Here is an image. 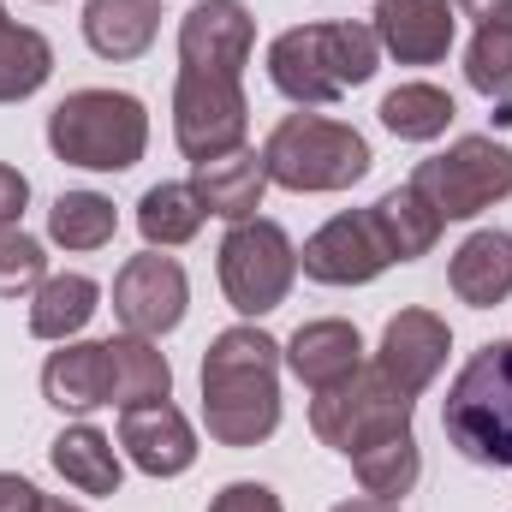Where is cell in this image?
<instances>
[{"label":"cell","mask_w":512,"mask_h":512,"mask_svg":"<svg viewBox=\"0 0 512 512\" xmlns=\"http://www.w3.org/2000/svg\"><path fill=\"white\" fill-rule=\"evenodd\" d=\"M411 185L435 203L441 221H471L495 209L501 197H512V149L495 137H459L453 149L417 161Z\"/></svg>","instance_id":"cell-6"},{"label":"cell","mask_w":512,"mask_h":512,"mask_svg":"<svg viewBox=\"0 0 512 512\" xmlns=\"http://www.w3.org/2000/svg\"><path fill=\"white\" fill-rule=\"evenodd\" d=\"M114 227H120V215L102 191H60L48 209V239L66 251H102L114 239Z\"/></svg>","instance_id":"cell-27"},{"label":"cell","mask_w":512,"mask_h":512,"mask_svg":"<svg viewBox=\"0 0 512 512\" xmlns=\"http://www.w3.org/2000/svg\"><path fill=\"white\" fill-rule=\"evenodd\" d=\"M465 78L477 96L489 102H512V24H489L471 36L465 48Z\"/></svg>","instance_id":"cell-29"},{"label":"cell","mask_w":512,"mask_h":512,"mask_svg":"<svg viewBox=\"0 0 512 512\" xmlns=\"http://www.w3.org/2000/svg\"><path fill=\"white\" fill-rule=\"evenodd\" d=\"M256 48V18L245 0H197L179 24V60L197 72H245Z\"/></svg>","instance_id":"cell-12"},{"label":"cell","mask_w":512,"mask_h":512,"mask_svg":"<svg viewBox=\"0 0 512 512\" xmlns=\"http://www.w3.org/2000/svg\"><path fill=\"white\" fill-rule=\"evenodd\" d=\"M96 304H102V286H96L90 274H48V280L36 286V298H30V334L66 346L72 334L90 328Z\"/></svg>","instance_id":"cell-21"},{"label":"cell","mask_w":512,"mask_h":512,"mask_svg":"<svg viewBox=\"0 0 512 512\" xmlns=\"http://www.w3.org/2000/svg\"><path fill=\"white\" fill-rule=\"evenodd\" d=\"M411 423V399L399 393V387L387 382L382 370L370 364H358L346 382L322 387L316 399H310V429L322 435V447H334V453H358L364 441H376L387 429H405Z\"/></svg>","instance_id":"cell-8"},{"label":"cell","mask_w":512,"mask_h":512,"mask_svg":"<svg viewBox=\"0 0 512 512\" xmlns=\"http://www.w3.org/2000/svg\"><path fill=\"white\" fill-rule=\"evenodd\" d=\"M12 30H18V24H12V18H6V6H0V42H6Z\"/></svg>","instance_id":"cell-37"},{"label":"cell","mask_w":512,"mask_h":512,"mask_svg":"<svg viewBox=\"0 0 512 512\" xmlns=\"http://www.w3.org/2000/svg\"><path fill=\"white\" fill-rule=\"evenodd\" d=\"M203 203L191 185H149L143 203H137V233L149 239V251H167V245H191L197 227H203Z\"/></svg>","instance_id":"cell-26"},{"label":"cell","mask_w":512,"mask_h":512,"mask_svg":"<svg viewBox=\"0 0 512 512\" xmlns=\"http://www.w3.org/2000/svg\"><path fill=\"white\" fill-rule=\"evenodd\" d=\"M197 203L221 221H251L262 209V191H268V167L251 149H233V155H215V161H197V179H191Z\"/></svg>","instance_id":"cell-17"},{"label":"cell","mask_w":512,"mask_h":512,"mask_svg":"<svg viewBox=\"0 0 512 512\" xmlns=\"http://www.w3.org/2000/svg\"><path fill=\"white\" fill-rule=\"evenodd\" d=\"M298 280V251L286 239L280 221H233V233L221 239V286H227V304L239 316H268L286 304Z\"/></svg>","instance_id":"cell-7"},{"label":"cell","mask_w":512,"mask_h":512,"mask_svg":"<svg viewBox=\"0 0 512 512\" xmlns=\"http://www.w3.org/2000/svg\"><path fill=\"white\" fill-rule=\"evenodd\" d=\"M352 471H358L364 495H376V501L411 495V483H417V471H423V453H417L411 423H405V429H387L376 441H364V447L352 453Z\"/></svg>","instance_id":"cell-22"},{"label":"cell","mask_w":512,"mask_h":512,"mask_svg":"<svg viewBox=\"0 0 512 512\" xmlns=\"http://www.w3.org/2000/svg\"><path fill=\"white\" fill-rule=\"evenodd\" d=\"M185 304H191V280L173 256L143 251L114 274V316L126 322V334H143V340L173 334L185 322Z\"/></svg>","instance_id":"cell-10"},{"label":"cell","mask_w":512,"mask_h":512,"mask_svg":"<svg viewBox=\"0 0 512 512\" xmlns=\"http://www.w3.org/2000/svg\"><path fill=\"white\" fill-rule=\"evenodd\" d=\"M370 30L399 66H435L453 48V6L447 0H376Z\"/></svg>","instance_id":"cell-15"},{"label":"cell","mask_w":512,"mask_h":512,"mask_svg":"<svg viewBox=\"0 0 512 512\" xmlns=\"http://www.w3.org/2000/svg\"><path fill=\"white\" fill-rule=\"evenodd\" d=\"M120 447H126V459L143 477H179V471L197 465V429L167 399L131 405L126 417H120Z\"/></svg>","instance_id":"cell-14"},{"label":"cell","mask_w":512,"mask_h":512,"mask_svg":"<svg viewBox=\"0 0 512 512\" xmlns=\"http://www.w3.org/2000/svg\"><path fill=\"white\" fill-rule=\"evenodd\" d=\"M262 167L286 191H346L370 173V143L340 120L286 114L262 143Z\"/></svg>","instance_id":"cell-5"},{"label":"cell","mask_w":512,"mask_h":512,"mask_svg":"<svg viewBox=\"0 0 512 512\" xmlns=\"http://www.w3.org/2000/svg\"><path fill=\"white\" fill-rule=\"evenodd\" d=\"M203 423L221 447H256L280 429V346L262 328H227L203 352Z\"/></svg>","instance_id":"cell-1"},{"label":"cell","mask_w":512,"mask_h":512,"mask_svg":"<svg viewBox=\"0 0 512 512\" xmlns=\"http://www.w3.org/2000/svg\"><path fill=\"white\" fill-rule=\"evenodd\" d=\"M298 262H304V274L322 280V286H370L376 274L393 268V251H387L376 215L358 209V215H334L328 227H316V233L304 239Z\"/></svg>","instance_id":"cell-11"},{"label":"cell","mask_w":512,"mask_h":512,"mask_svg":"<svg viewBox=\"0 0 512 512\" xmlns=\"http://www.w3.org/2000/svg\"><path fill=\"white\" fill-rule=\"evenodd\" d=\"M24 203H30V179H24L18 167H6V161H0V233L24 215Z\"/></svg>","instance_id":"cell-32"},{"label":"cell","mask_w":512,"mask_h":512,"mask_svg":"<svg viewBox=\"0 0 512 512\" xmlns=\"http://www.w3.org/2000/svg\"><path fill=\"white\" fill-rule=\"evenodd\" d=\"M447 346H453V334H447V322H441L435 310H399V316L382 328L376 370H382V376L399 387L405 399H417L423 387L441 376Z\"/></svg>","instance_id":"cell-13"},{"label":"cell","mask_w":512,"mask_h":512,"mask_svg":"<svg viewBox=\"0 0 512 512\" xmlns=\"http://www.w3.org/2000/svg\"><path fill=\"white\" fill-rule=\"evenodd\" d=\"M447 280H453L459 304H471V310H495V304H507V292H512V233H501V227L471 233V239L453 251Z\"/></svg>","instance_id":"cell-19"},{"label":"cell","mask_w":512,"mask_h":512,"mask_svg":"<svg viewBox=\"0 0 512 512\" xmlns=\"http://www.w3.org/2000/svg\"><path fill=\"white\" fill-rule=\"evenodd\" d=\"M465 18H477V30H489V24H512V0H453Z\"/></svg>","instance_id":"cell-34"},{"label":"cell","mask_w":512,"mask_h":512,"mask_svg":"<svg viewBox=\"0 0 512 512\" xmlns=\"http://www.w3.org/2000/svg\"><path fill=\"white\" fill-rule=\"evenodd\" d=\"M155 30H161V0H90L84 6V42L102 60L149 54Z\"/></svg>","instance_id":"cell-20"},{"label":"cell","mask_w":512,"mask_h":512,"mask_svg":"<svg viewBox=\"0 0 512 512\" xmlns=\"http://www.w3.org/2000/svg\"><path fill=\"white\" fill-rule=\"evenodd\" d=\"M245 131H251V102H245L233 72H197V66L179 72V84H173V137H179V149L191 161H215V155L245 149Z\"/></svg>","instance_id":"cell-9"},{"label":"cell","mask_w":512,"mask_h":512,"mask_svg":"<svg viewBox=\"0 0 512 512\" xmlns=\"http://www.w3.org/2000/svg\"><path fill=\"white\" fill-rule=\"evenodd\" d=\"M441 429L471 465L512 471V340L471 352V364L447 387Z\"/></svg>","instance_id":"cell-4"},{"label":"cell","mask_w":512,"mask_h":512,"mask_svg":"<svg viewBox=\"0 0 512 512\" xmlns=\"http://www.w3.org/2000/svg\"><path fill=\"white\" fill-rule=\"evenodd\" d=\"M0 512H42V489L12 477V471H0Z\"/></svg>","instance_id":"cell-33"},{"label":"cell","mask_w":512,"mask_h":512,"mask_svg":"<svg viewBox=\"0 0 512 512\" xmlns=\"http://www.w3.org/2000/svg\"><path fill=\"white\" fill-rule=\"evenodd\" d=\"M48 149L66 167L90 173H126L149 149V114L126 90H72L48 114Z\"/></svg>","instance_id":"cell-3"},{"label":"cell","mask_w":512,"mask_h":512,"mask_svg":"<svg viewBox=\"0 0 512 512\" xmlns=\"http://www.w3.org/2000/svg\"><path fill=\"white\" fill-rule=\"evenodd\" d=\"M382 60V42L370 24H298L280 30L268 48V78L298 108H328L346 90L370 84Z\"/></svg>","instance_id":"cell-2"},{"label":"cell","mask_w":512,"mask_h":512,"mask_svg":"<svg viewBox=\"0 0 512 512\" xmlns=\"http://www.w3.org/2000/svg\"><path fill=\"white\" fill-rule=\"evenodd\" d=\"M48 280V256L30 233L6 227L0 233V298H18V292H36Z\"/></svg>","instance_id":"cell-30"},{"label":"cell","mask_w":512,"mask_h":512,"mask_svg":"<svg viewBox=\"0 0 512 512\" xmlns=\"http://www.w3.org/2000/svg\"><path fill=\"white\" fill-rule=\"evenodd\" d=\"M370 215H376V227H382L393 262H417V256H429V251H435V239H441V227H447V221L435 215V203H429L417 185L387 191Z\"/></svg>","instance_id":"cell-24"},{"label":"cell","mask_w":512,"mask_h":512,"mask_svg":"<svg viewBox=\"0 0 512 512\" xmlns=\"http://www.w3.org/2000/svg\"><path fill=\"white\" fill-rule=\"evenodd\" d=\"M209 512H286V507H280V495H274L268 483H227V489L209 501Z\"/></svg>","instance_id":"cell-31"},{"label":"cell","mask_w":512,"mask_h":512,"mask_svg":"<svg viewBox=\"0 0 512 512\" xmlns=\"http://www.w3.org/2000/svg\"><path fill=\"white\" fill-rule=\"evenodd\" d=\"M42 393L48 405L90 417L96 405H114V376H108V346L96 340H66L48 364H42Z\"/></svg>","instance_id":"cell-16"},{"label":"cell","mask_w":512,"mask_h":512,"mask_svg":"<svg viewBox=\"0 0 512 512\" xmlns=\"http://www.w3.org/2000/svg\"><path fill=\"white\" fill-rule=\"evenodd\" d=\"M286 364H292V376L304 387H334L346 382L358 364H364V340H358V328L352 322H304L292 340H286Z\"/></svg>","instance_id":"cell-18"},{"label":"cell","mask_w":512,"mask_h":512,"mask_svg":"<svg viewBox=\"0 0 512 512\" xmlns=\"http://www.w3.org/2000/svg\"><path fill=\"white\" fill-rule=\"evenodd\" d=\"M108 346V376H114V405H155L173 393V370L167 358L155 352V340L143 334H120V340H102Z\"/></svg>","instance_id":"cell-25"},{"label":"cell","mask_w":512,"mask_h":512,"mask_svg":"<svg viewBox=\"0 0 512 512\" xmlns=\"http://www.w3.org/2000/svg\"><path fill=\"white\" fill-rule=\"evenodd\" d=\"M48 459H54V471H60L72 489H84V495H114V489H120V453H114V441H108L102 429H90V423L60 429L54 447H48Z\"/></svg>","instance_id":"cell-23"},{"label":"cell","mask_w":512,"mask_h":512,"mask_svg":"<svg viewBox=\"0 0 512 512\" xmlns=\"http://www.w3.org/2000/svg\"><path fill=\"white\" fill-rule=\"evenodd\" d=\"M42 512H84V507H72V501H42Z\"/></svg>","instance_id":"cell-36"},{"label":"cell","mask_w":512,"mask_h":512,"mask_svg":"<svg viewBox=\"0 0 512 512\" xmlns=\"http://www.w3.org/2000/svg\"><path fill=\"white\" fill-rule=\"evenodd\" d=\"M453 96L447 90H435V84H399V90H387L382 96V126L393 137H405V143H435L441 131L453 126Z\"/></svg>","instance_id":"cell-28"},{"label":"cell","mask_w":512,"mask_h":512,"mask_svg":"<svg viewBox=\"0 0 512 512\" xmlns=\"http://www.w3.org/2000/svg\"><path fill=\"white\" fill-rule=\"evenodd\" d=\"M334 512H399V501H376L370 495V501H346V507H334Z\"/></svg>","instance_id":"cell-35"}]
</instances>
